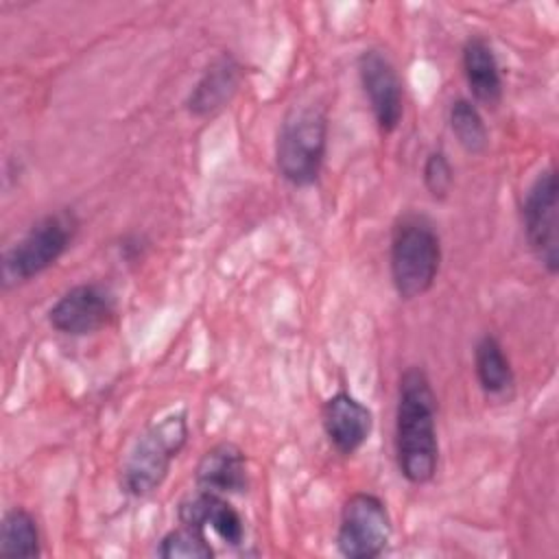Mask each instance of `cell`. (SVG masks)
<instances>
[{
  "instance_id": "obj_1",
  "label": "cell",
  "mask_w": 559,
  "mask_h": 559,
  "mask_svg": "<svg viewBox=\"0 0 559 559\" xmlns=\"http://www.w3.org/2000/svg\"><path fill=\"white\" fill-rule=\"evenodd\" d=\"M437 393L424 367L411 365L400 373L395 402V463L411 485H426L439 467Z\"/></svg>"
},
{
  "instance_id": "obj_2",
  "label": "cell",
  "mask_w": 559,
  "mask_h": 559,
  "mask_svg": "<svg viewBox=\"0 0 559 559\" xmlns=\"http://www.w3.org/2000/svg\"><path fill=\"white\" fill-rule=\"evenodd\" d=\"M441 255V236L428 216L408 212L395 221L389 245V271L402 301L424 297L435 286Z\"/></svg>"
},
{
  "instance_id": "obj_3",
  "label": "cell",
  "mask_w": 559,
  "mask_h": 559,
  "mask_svg": "<svg viewBox=\"0 0 559 559\" xmlns=\"http://www.w3.org/2000/svg\"><path fill=\"white\" fill-rule=\"evenodd\" d=\"M328 151V114L321 105H293L275 138V166L280 177L295 188L319 181Z\"/></svg>"
},
{
  "instance_id": "obj_4",
  "label": "cell",
  "mask_w": 559,
  "mask_h": 559,
  "mask_svg": "<svg viewBox=\"0 0 559 559\" xmlns=\"http://www.w3.org/2000/svg\"><path fill=\"white\" fill-rule=\"evenodd\" d=\"M188 415L177 411L164 419L151 424L129 448L120 467V487L133 498H146L155 493L168 472L173 461L179 456L188 441Z\"/></svg>"
},
{
  "instance_id": "obj_5",
  "label": "cell",
  "mask_w": 559,
  "mask_h": 559,
  "mask_svg": "<svg viewBox=\"0 0 559 559\" xmlns=\"http://www.w3.org/2000/svg\"><path fill=\"white\" fill-rule=\"evenodd\" d=\"M81 221L74 210L61 207L37 218L2 255V286L15 288L46 273L72 247Z\"/></svg>"
},
{
  "instance_id": "obj_6",
  "label": "cell",
  "mask_w": 559,
  "mask_h": 559,
  "mask_svg": "<svg viewBox=\"0 0 559 559\" xmlns=\"http://www.w3.org/2000/svg\"><path fill=\"white\" fill-rule=\"evenodd\" d=\"M391 535L393 520L382 498L356 491L343 502L336 531V548L343 557L373 559L386 550Z\"/></svg>"
},
{
  "instance_id": "obj_7",
  "label": "cell",
  "mask_w": 559,
  "mask_h": 559,
  "mask_svg": "<svg viewBox=\"0 0 559 559\" xmlns=\"http://www.w3.org/2000/svg\"><path fill=\"white\" fill-rule=\"evenodd\" d=\"M524 238L535 260L548 275L559 271V183L557 170H542L522 201Z\"/></svg>"
},
{
  "instance_id": "obj_8",
  "label": "cell",
  "mask_w": 559,
  "mask_h": 559,
  "mask_svg": "<svg viewBox=\"0 0 559 559\" xmlns=\"http://www.w3.org/2000/svg\"><path fill=\"white\" fill-rule=\"evenodd\" d=\"M116 317V297L100 282L68 288L50 308L48 323L66 336H87L107 328Z\"/></svg>"
},
{
  "instance_id": "obj_9",
  "label": "cell",
  "mask_w": 559,
  "mask_h": 559,
  "mask_svg": "<svg viewBox=\"0 0 559 559\" xmlns=\"http://www.w3.org/2000/svg\"><path fill=\"white\" fill-rule=\"evenodd\" d=\"M356 68L378 129L393 133L404 118V85L395 63L384 50L367 48L358 55Z\"/></svg>"
},
{
  "instance_id": "obj_10",
  "label": "cell",
  "mask_w": 559,
  "mask_h": 559,
  "mask_svg": "<svg viewBox=\"0 0 559 559\" xmlns=\"http://www.w3.org/2000/svg\"><path fill=\"white\" fill-rule=\"evenodd\" d=\"M321 426L328 443L341 456L356 454L373 430V413L349 391L332 393L321 406Z\"/></svg>"
},
{
  "instance_id": "obj_11",
  "label": "cell",
  "mask_w": 559,
  "mask_h": 559,
  "mask_svg": "<svg viewBox=\"0 0 559 559\" xmlns=\"http://www.w3.org/2000/svg\"><path fill=\"white\" fill-rule=\"evenodd\" d=\"M245 79L242 63L231 52H221L203 70L186 98V109L194 118H212L238 94Z\"/></svg>"
},
{
  "instance_id": "obj_12",
  "label": "cell",
  "mask_w": 559,
  "mask_h": 559,
  "mask_svg": "<svg viewBox=\"0 0 559 559\" xmlns=\"http://www.w3.org/2000/svg\"><path fill=\"white\" fill-rule=\"evenodd\" d=\"M194 485L218 496L245 493L249 489V465L242 448L234 441H218L207 448L194 467Z\"/></svg>"
},
{
  "instance_id": "obj_13",
  "label": "cell",
  "mask_w": 559,
  "mask_h": 559,
  "mask_svg": "<svg viewBox=\"0 0 559 559\" xmlns=\"http://www.w3.org/2000/svg\"><path fill=\"white\" fill-rule=\"evenodd\" d=\"M179 524L201 531L212 528L225 544L238 546L245 539V520L227 496L197 489V493L183 498L177 509Z\"/></svg>"
},
{
  "instance_id": "obj_14",
  "label": "cell",
  "mask_w": 559,
  "mask_h": 559,
  "mask_svg": "<svg viewBox=\"0 0 559 559\" xmlns=\"http://www.w3.org/2000/svg\"><path fill=\"white\" fill-rule=\"evenodd\" d=\"M461 68L474 103L496 109L502 100V72L489 39L469 35L461 48Z\"/></svg>"
},
{
  "instance_id": "obj_15",
  "label": "cell",
  "mask_w": 559,
  "mask_h": 559,
  "mask_svg": "<svg viewBox=\"0 0 559 559\" xmlns=\"http://www.w3.org/2000/svg\"><path fill=\"white\" fill-rule=\"evenodd\" d=\"M474 373L487 400L509 404L515 395V373L502 343L493 334H483L474 345Z\"/></svg>"
},
{
  "instance_id": "obj_16",
  "label": "cell",
  "mask_w": 559,
  "mask_h": 559,
  "mask_svg": "<svg viewBox=\"0 0 559 559\" xmlns=\"http://www.w3.org/2000/svg\"><path fill=\"white\" fill-rule=\"evenodd\" d=\"M0 555L2 557H39L41 533L35 515L24 507H11L0 524Z\"/></svg>"
},
{
  "instance_id": "obj_17",
  "label": "cell",
  "mask_w": 559,
  "mask_h": 559,
  "mask_svg": "<svg viewBox=\"0 0 559 559\" xmlns=\"http://www.w3.org/2000/svg\"><path fill=\"white\" fill-rule=\"evenodd\" d=\"M448 124L459 146L469 155H483L489 146V131L478 105L469 98H456L448 109Z\"/></svg>"
},
{
  "instance_id": "obj_18",
  "label": "cell",
  "mask_w": 559,
  "mask_h": 559,
  "mask_svg": "<svg viewBox=\"0 0 559 559\" xmlns=\"http://www.w3.org/2000/svg\"><path fill=\"white\" fill-rule=\"evenodd\" d=\"M155 552L164 559H181V557L183 559H210V557H214V548L207 542L205 531L186 526V524L168 531L159 539Z\"/></svg>"
},
{
  "instance_id": "obj_19",
  "label": "cell",
  "mask_w": 559,
  "mask_h": 559,
  "mask_svg": "<svg viewBox=\"0 0 559 559\" xmlns=\"http://www.w3.org/2000/svg\"><path fill=\"white\" fill-rule=\"evenodd\" d=\"M421 181L435 201H445L454 186V168L445 151L432 148L421 166Z\"/></svg>"
}]
</instances>
